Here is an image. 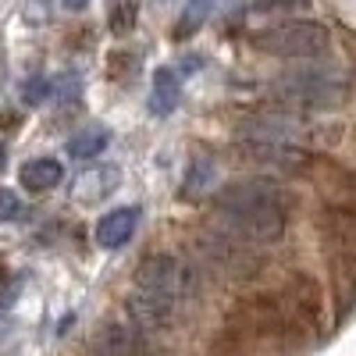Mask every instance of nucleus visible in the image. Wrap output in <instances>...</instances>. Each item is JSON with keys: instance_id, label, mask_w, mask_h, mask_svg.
Returning <instances> with one entry per match:
<instances>
[{"instance_id": "1", "label": "nucleus", "mask_w": 356, "mask_h": 356, "mask_svg": "<svg viewBox=\"0 0 356 356\" xmlns=\"http://www.w3.org/2000/svg\"><path fill=\"white\" fill-rule=\"evenodd\" d=\"M218 211L228 235L243 243H275L285 232V193L275 182H232L218 193Z\"/></svg>"}, {"instance_id": "2", "label": "nucleus", "mask_w": 356, "mask_h": 356, "mask_svg": "<svg viewBox=\"0 0 356 356\" xmlns=\"http://www.w3.org/2000/svg\"><path fill=\"white\" fill-rule=\"evenodd\" d=\"M189 292V271L182 260H175L168 253L146 257L143 267L136 271L132 296H129V317L139 332L164 328V324L178 314Z\"/></svg>"}, {"instance_id": "3", "label": "nucleus", "mask_w": 356, "mask_h": 356, "mask_svg": "<svg viewBox=\"0 0 356 356\" xmlns=\"http://www.w3.org/2000/svg\"><path fill=\"white\" fill-rule=\"evenodd\" d=\"M271 93L292 107L317 111V107H335L349 97V79L335 65H317V57L310 65L289 68L271 79Z\"/></svg>"}, {"instance_id": "4", "label": "nucleus", "mask_w": 356, "mask_h": 356, "mask_svg": "<svg viewBox=\"0 0 356 356\" xmlns=\"http://www.w3.org/2000/svg\"><path fill=\"white\" fill-rule=\"evenodd\" d=\"M250 47L257 54L278 57V61H314V57H324L332 47V33L321 22H282V25H267L260 33L250 36Z\"/></svg>"}, {"instance_id": "5", "label": "nucleus", "mask_w": 356, "mask_h": 356, "mask_svg": "<svg viewBox=\"0 0 356 356\" xmlns=\"http://www.w3.org/2000/svg\"><path fill=\"white\" fill-rule=\"evenodd\" d=\"M136 221H139L136 207H114V211H107V214L97 221V243H100L104 250H122V246L132 239Z\"/></svg>"}, {"instance_id": "6", "label": "nucleus", "mask_w": 356, "mask_h": 356, "mask_svg": "<svg viewBox=\"0 0 356 356\" xmlns=\"http://www.w3.org/2000/svg\"><path fill=\"white\" fill-rule=\"evenodd\" d=\"M61 178H65V164L54 157H33L18 171V182L29 193H50L54 186H61Z\"/></svg>"}, {"instance_id": "7", "label": "nucleus", "mask_w": 356, "mask_h": 356, "mask_svg": "<svg viewBox=\"0 0 356 356\" xmlns=\"http://www.w3.org/2000/svg\"><path fill=\"white\" fill-rule=\"evenodd\" d=\"M178 93H182V79L175 68H157L154 72V93H150V111L157 118L171 114L178 107Z\"/></svg>"}, {"instance_id": "8", "label": "nucleus", "mask_w": 356, "mask_h": 356, "mask_svg": "<svg viewBox=\"0 0 356 356\" xmlns=\"http://www.w3.org/2000/svg\"><path fill=\"white\" fill-rule=\"evenodd\" d=\"M139 22V0H107V29L111 36H129Z\"/></svg>"}, {"instance_id": "9", "label": "nucleus", "mask_w": 356, "mask_h": 356, "mask_svg": "<svg viewBox=\"0 0 356 356\" xmlns=\"http://www.w3.org/2000/svg\"><path fill=\"white\" fill-rule=\"evenodd\" d=\"M107 143H111V132L107 129H82L79 136L68 139V154L79 157V161H89V157H97Z\"/></svg>"}, {"instance_id": "10", "label": "nucleus", "mask_w": 356, "mask_h": 356, "mask_svg": "<svg viewBox=\"0 0 356 356\" xmlns=\"http://www.w3.org/2000/svg\"><path fill=\"white\" fill-rule=\"evenodd\" d=\"M203 18H207V0H193V4L182 11V18L175 22V36L178 40H189L196 29L203 25Z\"/></svg>"}, {"instance_id": "11", "label": "nucleus", "mask_w": 356, "mask_h": 356, "mask_svg": "<svg viewBox=\"0 0 356 356\" xmlns=\"http://www.w3.org/2000/svg\"><path fill=\"white\" fill-rule=\"evenodd\" d=\"M211 168H214V164H211V161H207V157H203V161H196V164L189 168V175H196V182H186V186H182V196H189V193H196V189H200V186L207 182V178H211V175H207V171H211Z\"/></svg>"}, {"instance_id": "12", "label": "nucleus", "mask_w": 356, "mask_h": 356, "mask_svg": "<svg viewBox=\"0 0 356 356\" xmlns=\"http://www.w3.org/2000/svg\"><path fill=\"white\" fill-rule=\"evenodd\" d=\"M18 211H22L18 196H15L11 189H0V225L11 221V218H18Z\"/></svg>"}, {"instance_id": "13", "label": "nucleus", "mask_w": 356, "mask_h": 356, "mask_svg": "<svg viewBox=\"0 0 356 356\" xmlns=\"http://www.w3.org/2000/svg\"><path fill=\"white\" fill-rule=\"evenodd\" d=\"M65 4H68L72 11H79V8H86V4H89V0H65Z\"/></svg>"}, {"instance_id": "14", "label": "nucleus", "mask_w": 356, "mask_h": 356, "mask_svg": "<svg viewBox=\"0 0 356 356\" xmlns=\"http://www.w3.org/2000/svg\"><path fill=\"white\" fill-rule=\"evenodd\" d=\"M0 164H4V150H0Z\"/></svg>"}]
</instances>
